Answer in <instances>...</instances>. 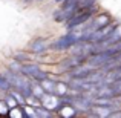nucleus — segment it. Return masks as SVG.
Masks as SVG:
<instances>
[{"mask_svg": "<svg viewBox=\"0 0 121 118\" xmlns=\"http://www.w3.org/2000/svg\"><path fill=\"white\" fill-rule=\"evenodd\" d=\"M97 11H98L97 5H95V6H91V8H84V9L77 11L68 22H66V29L74 31V29H77V28L83 26V25H86L95 14H97Z\"/></svg>", "mask_w": 121, "mask_h": 118, "instance_id": "nucleus-1", "label": "nucleus"}, {"mask_svg": "<svg viewBox=\"0 0 121 118\" xmlns=\"http://www.w3.org/2000/svg\"><path fill=\"white\" fill-rule=\"evenodd\" d=\"M78 41H80V34L69 31L68 34L58 37L54 43H51V49L57 51V52H60V51H68V49H71L72 46H75Z\"/></svg>", "mask_w": 121, "mask_h": 118, "instance_id": "nucleus-2", "label": "nucleus"}, {"mask_svg": "<svg viewBox=\"0 0 121 118\" xmlns=\"http://www.w3.org/2000/svg\"><path fill=\"white\" fill-rule=\"evenodd\" d=\"M91 23L87 25V28H86V31L87 32H92V31H98V29H103L104 26H107L109 23H112L110 22V15L106 14V12H103V14H98L95 15L94 18H91Z\"/></svg>", "mask_w": 121, "mask_h": 118, "instance_id": "nucleus-3", "label": "nucleus"}, {"mask_svg": "<svg viewBox=\"0 0 121 118\" xmlns=\"http://www.w3.org/2000/svg\"><path fill=\"white\" fill-rule=\"evenodd\" d=\"M29 52L31 54H35V55H41L44 54L48 49H51V44L48 43V40L44 37H35L32 41L29 43Z\"/></svg>", "mask_w": 121, "mask_h": 118, "instance_id": "nucleus-4", "label": "nucleus"}, {"mask_svg": "<svg viewBox=\"0 0 121 118\" xmlns=\"http://www.w3.org/2000/svg\"><path fill=\"white\" fill-rule=\"evenodd\" d=\"M60 104H61V98L55 94H44L40 98V106L46 107V109L52 110V112H57Z\"/></svg>", "mask_w": 121, "mask_h": 118, "instance_id": "nucleus-5", "label": "nucleus"}, {"mask_svg": "<svg viewBox=\"0 0 121 118\" xmlns=\"http://www.w3.org/2000/svg\"><path fill=\"white\" fill-rule=\"evenodd\" d=\"M39 71H41L40 65H37V63H31V61H26V63H23V65H22L20 74L25 75L26 78H34V77H35V74H37Z\"/></svg>", "mask_w": 121, "mask_h": 118, "instance_id": "nucleus-6", "label": "nucleus"}, {"mask_svg": "<svg viewBox=\"0 0 121 118\" xmlns=\"http://www.w3.org/2000/svg\"><path fill=\"white\" fill-rule=\"evenodd\" d=\"M121 40V25H115V26L112 28V31H110V34H109V37H107L106 40L103 41V46H112V44H115L117 41H120Z\"/></svg>", "mask_w": 121, "mask_h": 118, "instance_id": "nucleus-7", "label": "nucleus"}, {"mask_svg": "<svg viewBox=\"0 0 121 118\" xmlns=\"http://www.w3.org/2000/svg\"><path fill=\"white\" fill-rule=\"evenodd\" d=\"M40 84H41V87L44 89L46 94H55V84H57L55 80H51V77H48L46 80L40 81Z\"/></svg>", "mask_w": 121, "mask_h": 118, "instance_id": "nucleus-8", "label": "nucleus"}, {"mask_svg": "<svg viewBox=\"0 0 121 118\" xmlns=\"http://www.w3.org/2000/svg\"><path fill=\"white\" fill-rule=\"evenodd\" d=\"M12 58L17 60L20 63H26V61H31V52H26V51H17V52L12 54Z\"/></svg>", "mask_w": 121, "mask_h": 118, "instance_id": "nucleus-9", "label": "nucleus"}, {"mask_svg": "<svg viewBox=\"0 0 121 118\" xmlns=\"http://www.w3.org/2000/svg\"><path fill=\"white\" fill-rule=\"evenodd\" d=\"M8 118H25V112H23V106L18 104V106H14L9 109V115Z\"/></svg>", "mask_w": 121, "mask_h": 118, "instance_id": "nucleus-10", "label": "nucleus"}, {"mask_svg": "<svg viewBox=\"0 0 121 118\" xmlns=\"http://www.w3.org/2000/svg\"><path fill=\"white\" fill-rule=\"evenodd\" d=\"M8 115H9V106L5 98H2L0 100V118H8Z\"/></svg>", "mask_w": 121, "mask_h": 118, "instance_id": "nucleus-11", "label": "nucleus"}, {"mask_svg": "<svg viewBox=\"0 0 121 118\" xmlns=\"http://www.w3.org/2000/svg\"><path fill=\"white\" fill-rule=\"evenodd\" d=\"M11 91V84H9V81L5 78V75L0 74V92H3V94H6V92Z\"/></svg>", "mask_w": 121, "mask_h": 118, "instance_id": "nucleus-12", "label": "nucleus"}, {"mask_svg": "<svg viewBox=\"0 0 121 118\" xmlns=\"http://www.w3.org/2000/svg\"><path fill=\"white\" fill-rule=\"evenodd\" d=\"M46 94L44 92V89L41 87V84H32V97L37 98V100H40L43 95Z\"/></svg>", "mask_w": 121, "mask_h": 118, "instance_id": "nucleus-13", "label": "nucleus"}, {"mask_svg": "<svg viewBox=\"0 0 121 118\" xmlns=\"http://www.w3.org/2000/svg\"><path fill=\"white\" fill-rule=\"evenodd\" d=\"M22 65H23V63H20V61H17V60L12 58L11 61L8 63V69L12 71V72H20L22 71Z\"/></svg>", "mask_w": 121, "mask_h": 118, "instance_id": "nucleus-14", "label": "nucleus"}, {"mask_svg": "<svg viewBox=\"0 0 121 118\" xmlns=\"http://www.w3.org/2000/svg\"><path fill=\"white\" fill-rule=\"evenodd\" d=\"M5 100H6V103H8L9 109H11V107H14V106H18V101L14 98V95H12L11 92H6V95H5Z\"/></svg>", "mask_w": 121, "mask_h": 118, "instance_id": "nucleus-15", "label": "nucleus"}, {"mask_svg": "<svg viewBox=\"0 0 121 118\" xmlns=\"http://www.w3.org/2000/svg\"><path fill=\"white\" fill-rule=\"evenodd\" d=\"M48 77H49V74H48V72H44V71H39L35 74V77H34V80H35V81H43V80H46Z\"/></svg>", "mask_w": 121, "mask_h": 118, "instance_id": "nucleus-16", "label": "nucleus"}, {"mask_svg": "<svg viewBox=\"0 0 121 118\" xmlns=\"http://www.w3.org/2000/svg\"><path fill=\"white\" fill-rule=\"evenodd\" d=\"M54 2H55L57 5H61V3H63V2H66V0H54Z\"/></svg>", "mask_w": 121, "mask_h": 118, "instance_id": "nucleus-17", "label": "nucleus"}, {"mask_svg": "<svg viewBox=\"0 0 121 118\" xmlns=\"http://www.w3.org/2000/svg\"><path fill=\"white\" fill-rule=\"evenodd\" d=\"M22 2H26V3H31V2H35V0H22Z\"/></svg>", "mask_w": 121, "mask_h": 118, "instance_id": "nucleus-18", "label": "nucleus"}, {"mask_svg": "<svg viewBox=\"0 0 121 118\" xmlns=\"http://www.w3.org/2000/svg\"><path fill=\"white\" fill-rule=\"evenodd\" d=\"M35 2H43V0H35Z\"/></svg>", "mask_w": 121, "mask_h": 118, "instance_id": "nucleus-19", "label": "nucleus"}]
</instances>
